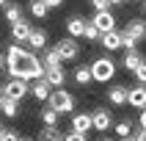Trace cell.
Wrapping results in <instances>:
<instances>
[{
	"label": "cell",
	"instance_id": "30bf717a",
	"mask_svg": "<svg viewBox=\"0 0 146 141\" xmlns=\"http://www.w3.org/2000/svg\"><path fill=\"white\" fill-rule=\"evenodd\" d=\"M50 41V33L44 31V28H33V33H31V39H28V47H31V53H44V50L50 47L47 44Z\"/></svg>",
	"mask_w": 146,
	"mask_h": 141
},
{
	"label": "cell",
	"instance_id": "52a82bcc",
	"mask_svg": "<svg viewBox=\"0 0 146 141\" xmlns=\"http://www.w3.org/2000/svg\"><path fill=\"white\" fill-rule=\"evenodd\" d=\"M127 100H130V86H127V83H113V86L108 89V102L113 108H124Z\"/></svg>",
	"mask_w": 146,
	"mask_h": 141
},
{
	"label": "cell",
	"instance_id": "8d00e7d4",
	"mask_svg": "<svg viewBox=\"0 0 146 141\" xmlns=\"http://www.w3.org/2000/svg\"><path fill=\"white\" fill-rule=\"evenodd\" d=\"M8 3H11V0H0V8H6V6H8Z\"/></svg>",
	"mask_w": 146,
	"mask_h": 141
},
{
	"label": "cell",
	"instance_id": "d4e9b609",
	"mask_svg": "<svg viewBox=\"0 0 146 141\" xmlns=\"http://www.w3.org/2000/svg\"><path fill=\"white\" fill-rule=\"evenodd\" d=\"M39 119H41V124H44V127H58V119H61V114H58V111H52V108H41L39 111Z\"/></svg>",
	"mask_w": 146,
	"mask_h": 141
},
{
	"label": "cell",
	"instance_id": "4316f807",
	"mask_svg": "<svg viewBox=\"0 0 146 141\" xmlns=\"http://www.w3.org/2000/svg\"><path fill=\"white\" fill-rule=\"evenodd\" d=\"M86 39H88V41H99V39H102V33L94 28V22H91V19H88V25H86Z\"/></svg>",
	"mask_w": 146,
	"mask_h": 141
},
{
	"label": "cell",
	"instance_id": "cb8c5ba5",
	"mask_svg": "<svg viewBox=\"0 0 146 141\" xmlns=\"http://www.w3.org/2000/svg\"><path fill=\"white\" fill-rule=\"evenodd\" d=\"M28 11H31L33 19H47V14H50V8H47L44 0H31L28 3Z\"/></svg>",
	"mask_w": 146,
	"mask_h": 141
},
{
	"label": "cell",
	"instance_id": "836d02e7",
	"mask_svg": "<svg viewBox=\"0 0 146 141\" xmlns=\"http://www.w3.org/2000/svg\"><path fill=\"white\" fill-rule=\"evenodd\" d=\"M138 127H141V130H146V108L138 114Z\"/></svg>",
	"mask_w": 146,
	"mask_h": 141
},
{
	"label": "cell",
	"instance_id": "5b68a950",
	"mask_svg": "<svg viewBox=\"0 0 146 141\" xmlns=\"http://www.w3.org/2000/svg\"><path fill=\"white\" fill-rule=\"evenodd\" d=\"M58 55H61V61H77L80 58V41L72 39V36H64V39L55 44Z\"/></svg>",
	"mask_w": 146,
	"mask_h": 141
},
{
	"label": "cell",
	"instance_id": "d6a6232c",
	"mask_svg": "<svg viewBox=\"0 0 146 141\" xmlns=\"http://www.w3.org/2000/svg\"><path fill=\"white\" fill-rule=\"evenodd\" d=\"M132 141H146V130H141V127H138V130L132 133Z\"/></svg>",
	"mask_w": 146,
	"mask_h": 141
},
{
	"label": "cell",
	"instance_id": "1f68e13d",
	"mask_svg": "<svg viewBox=\"0 0 146 141\" xmlns=\"http://www.w3.org/2000/svg\"><path fill=\"white\" fill-rule=\"evenodd\" d=\"M44 3H47V8L52 11V8H61V6L66 3V0H44Z\"/></svg>",
	"mask_w": 146,
	"mask_h": 141
},
{
	"label": "cell",
	"instance_id": "7bdbcfd3",
	"mask_svg": "<svg viewBox=\"0 0 146 141\" xmlns=\"http://www.w3.org/2000/svg\"><path fill=\"white\" fill-rule=\"evenodd\" d=\"M143 14H146V6H143Z\"/></svg>",
	"mask_w": 146,
	"mask_h": 141
},
{
	"label": "cell",
	"instance_id": "74e56055",
	"mask_svg": "<svg viewBox=\"0 0 146 141\" xmlns=\"http://www.w3.org/2000/svg\"><path fill=\"white\" fill-rule=\"evenodd\" d=\"M8 130V127H3V124H0V138H3V133H6Z\"/></svg>",
	"mask_w": 146,
	"mask_h": 141
},
{
	"label": "cell",
	"instance_id": "7a4b0ae2",
	"mask_svg": "<svg viewBox=\"0 0 146 141\" xmlns=\"http://www.w3.org/2000/svg\"><path fill=\"white\" fill-rule=\"evenodd\" d=\"M47 105L52 111H58V114H74V94L66 89H52Z\"/></svg>",
	"mask_w": 146,
	"mask_h": 141
},
{
	"label": "cell",
	"instance_id": "ba28073f",
	"mask_svg": "<svg viewBox=\"0 0 146 141\" xmlns=\"http://www.w3.org/2000/svg\"><path fill=\"white\" fill-rule=\"evenodd\" d=\"M124 36H130L135 41H146V19L143 17H132L124 25Z\"/></svg>",
	"mask_w": 146,
	"mask_h": 141
},
{
	"label": "cell",
	"instance_id": "277c9868",
	"mask_svg": "<svg viewBox=\"0 0 146 141\" xmlns=\"http://www.w3.org/2000/svg\"><path fill=\"white\" fill-rule=\"evenodd\" d=\"M0 91H3L8 100H14V102H22V100L31 94V83L22 80V78H8V80L0 86Z\"/></svg>",
	"mask_w": 146,
	"mask_h": 141
},
{
	"label": "cell",
	"instance_id": "8992f818",
	"mask_svg": "<svg viewBox=\"0 0 146 141\" xmlns=\"http://www.w3.org/2000/svg\"><path fill=\"white\" fill-rule=\"evenodd\" d=\"M91 122H94V130L105 133V130H113V114H110V108H94V114H91Z\"/></svg>",
	"mask_w": 146,
	"mask_h": 141
},
{
	"label": "cell",
	"instance_id": "60d3db41",
	"mask_svg": "<svg viewBox=\"0 0 146 141\" xmlns=\"http://www.w3.org/2000/svg\"><path fill=\"white\" fill-rule=\"evenodd\" d=\"M121 141H132V138H121Z\"/></svg>",
	"mask_w": 146,
	"mask_h": 141
},
{
	"label": "cell",
	"instance_id": "d590c367",
	"mask_svg": "<svg viewBox=\"0 0 146 141\" xmlns=\"http://www.w3.org/2000/svg\"><path fill=\"white\" fill-rule=\"evenodd\" d=\"M127 0H110V6H124Z\"/></svg>",
	"mask_w": 146,
	"mask_h": 141
},
{
	"label": "cell",
	"instance_id": "7402d4cb",
	"mask_svg": "<svg viewBox=\"0 0 146 141\" xmlns=\"http://www.w3.org/2000/svg\"><path fill=\"white\" fill-rule=\"evenodd\" d=\"M0 114L6 116V119H14V116H19V102L8 100L3 91H0Z\"/></svg>",
	"mask_w": 146,
	"mask_h": 141
},
{
	"label": "cell",
	"instance_id": "44dd1931",
	"mask_svg": "<svg viewBox=\"0 0 146 141\" xmlns=\"http://www.w3.org/2000/svg\"><path fill=\"white\" fill-rule=\"evenodd\" d=\"M72 80L77 83V86H88V83H94V78H91V66H86V64H77L74 66V72H72Z\"/></svg>",
	"mask_w": 146,
	"mask_h": 141
},
{
	"label": "cell",
	"instance_id": "d6986e66",
	"mask_svg": "<svg viewBox=\"0 0 146 141\" xmlns=\"http://www.w3.org/2000/svg\"><path fill=\"white\" fill-rule=\"evenodd\" d=\"M135 130H138V124L132 122V119H119V122L113 124V133L119 136V141H121V138H132Z\"/></svg>",
	"mask_w": 146,
	"mask_h": 141
},
{
	"label": "cell",
	"instance_id": "9c48e42d",
	"mask_svg": "<svg viewBox=\"0 0 146 141\" xmlns=\"http://www.w3.org/2000/svg\"><path fill=\"white\" fill-rule=\"evenodd\" d=\"M91 22H94V28H97L102 36L110 31H116V17L110 14V11H97V14L91 17Z\"/></svg>",
	"mask_w": 146,
	"mask_h": 141
},
{
	"label": "cell",
	"instance_id": "f546056e",
	"mask_svg": "<svg viewBox=\"0 0 146 141\" xmlns=\"http://www.w3.org/2000/svg\"><path fill=\"white\" fill-rule=\"evenodd\" d=\"M64 141H88V136H83V133H74V130H69L64 136Z\"/></svg>",
	"mask_w": 146,
	"mask_h": 141
},
{
	"label": "cell",
	"instance_id": "ffe728a7",
	"mask_svg": "<svg viewBox=\"0 0 146 141\" xmlns=\"http://www.w3.org/2000/svg\"><path fill=\"white\" fill-rule=\"evenodd\" d=\"M41 64H44V72H47V69H58V66H64V61H61V55H58L55 47H47L44 53H41Z\"/></svg>",
	"mask_w": 146,
	"mask_h": 141
},
{
	"label": "cell",
	"instance_id": "9a60e30c",
	"mask_svg": "<svg viewBox=\"0 0 146 141\" xmlns=\"http://www.w3.org/2000/svg\"><path fill=\"white\" fill-rule=\"evenodd\" d=\"M31 33H33V25L28 22V19H22V22H17V25H11V39L17 41V44H28V39H31Z\"/></svg>",
	"mask_w": 146,
	"mask_h": 141
},
{
	"label": "cell",
	"instance_id": "e0dca14e",
	"mask_svg": "<svg viewBox=\"0 0 146 141\" xmlns=\"http://www.w3.org/2000/svg\"><path fill=\"white\" fill-rule=\"evenodd\" d=\"M22 14H25V8L17 3V0H11L6 8H3V19H6L8 25H17V22H22Z\"/></svg>",
	"mask_w": 146,
	"mask_h": 141
},
{
	"label": "cell",
	"instance_id": "5bb4252c",
	"mask_svg": "<svg viewBox=\"0 0 146 141\" xmlns=\"http://www.w3.org/2000/svg\"><path fill=\"white\" fill-rule=\"evenodd\" d=\"M127 105L143 111V108H146V86H141V83L130 86V100H127Z\"/></svg>",
	"mask_w": 146,
	"mask_h": 141
},
{
	"label": "cell",
	"instance_id": "603a6c76",
	"mask_svg": "<svg viewBox=\"0 0 146 141\" xmlns=\"http://www.w3.org/2000/svg\"><path fill=\"white\" fill-rule=\"evenodd\" d=\"M143 61H146V58L141 55L138 50H132V53H127V55L121 58V66H124V69H127V72H135V69H138V66L143 64Z\"/></svg>",
	"mask_w": 146,
	"mask_h": 141
},
{
	"label": "cell",
	"instance_id": "ab89813d",
	"mask_svg": "<svg viewBox=\"0 0 146 141\" xmlns=\"http://www.w3.org/2000/svg\"><path fill=\"white\" fill-rule=\"evenodd\" d=\"M99 141H110V138H99Z\"/></svg>",
	"mask_w": 146,
	"mask_h": 141
},
{
	"label": "cell",
	"instance_id": "83f0119b",
	"mask_svg": "<svg viewBox=\"0 0 146 141\" xmlns=\"http://www.w3.org/2000/svg\"><path fill=\"white\" fill-rule=\"evenodd\" d=\"M132 75H135V83H141V86H146V61H143V64H141V66H138V69H135Z\"/></svg>",
	"mask_w": 146,
	"mask_h": 141
},
{
	"label": "cell",
	"instance_id": "f35d334b",
	"mask_svg": "<svg viewBox=\"0 0 146 141\" xmlns=\"http://www.w3.org/2000/svg\"><path fill=\"white\" fill-rule=\"evenodd\" d=\"M22 141H36V138H22Z\"/></svg>",
	"mask_w": 146,
	"mask_h": 141
},
{
	"label": "cell",
	"instance_id": "2e32d148",
	"mask_svg": "<svg viewBox=\"0 0 146 141\" xmlns=\"http://www.w3.org/2000/svg\"><path fill=\"white\" fill-rule=\"evenodd\" d=\"M99 44H102L108 53H116V50H121V44H124V33L121 31H110V33H105V36L99 39Z\"/></svg>",
	"mask_w": 146,
	"mask_h": 141
},
{
	"label": "cell",
	"instance_id": "4dcf8cb0",
	"mask_svg": "<svg viewBox=\"0 0 146 141\" xmlns=\"http://www.w3.org/2000/svg\"><path fill=\"white\" fill-rule=\"evenodd\" d=\"M0 141H22V138H19V133H17V130H6Z\"/></svg>",
	"mask_w": 146,
	"mask_h": 141
},
{
	"label": "cell",
	"instance_id": "3957f363",
	"mask_svg": "<svg viewBox=\"0 0 146 141\" xmlns=\"http://www.w3.org/2000/svg\"><path fill=\"white\" fill-rule=\"evenodd\" d=\"M41 78H44V64H41V58L36 53L28 50L22 58V80L33 83V80H41Z\"/></svg>",
	"mask_w": 146,
	"mask_h": 141
},
{
	"label": "cell",
	"instance_id": "f1b7e54d",
	"mask_svg": "<svg viewBox=\"0 0 146 141\" xmlns=\"http://www.w3.org/2000/svg\"><path fill=\"white\" fill-rule=\"evenodd\" d=\"M94 11H110V0H88Z\"/></svg>",
	"mask_w": 146,
	"mask_h": 141
},
{
	"label": "cell",
	"instance_id": "6da1fadb",
	"mask_svg": "<svg viewBox=\"0 0 146 141\" xmlns=\"http://www.w3.org/2000/svg\"><path fill=\"white\" fill-rule=\"evenodd\" d=\"M91 78H94V83H113L116 72H119V66H116V61L110 55H99L91 61Z\"/></svg>",
	"mask_w": 146,
	"mask_h": 141
},
{
	"label": "cell",
	"instance_id": "7c38bea8",
	"mask_svg": "<svg viewBox=\"0 0 146 141\" xmlns=\"http://www.w3.org/2000/svg\"><path fill=\"white\" fill-rule=\"evenodd\" d=\"M72 130L88 136V130H94V122H91V114L80 111V114H72Z\"/></svg>",
	"mask_w": 146,
	"mask_h": 141
},
{
	"label": "cell",
	"instance_id": "4fadbf2b",
	"mask_svg": "<svg viewBox=\"0 0 146 141\" xmlns=\"http://www.w3.org/2000/svg\"><path fill=\"white\" fill-rule=\"evenodd\" d=\"M86 25H88V19H83V17H69L66 19V36H72V39H80V36H86Z\"/></svg>",
	"mask_w": 146,
	"mask_h": 141
},
{
	"label": "cell",
	"instance_id": "ac0fdd59",
	"mask_svg": "<svg viewBox=\"0 0 146 141\" xmlns=\"http://www.w3.org/2000/svg\"><path fill=\"white\" fill-rule=\"evenodd\" d=\"M66 78H69V75H66L64 66H58V69H47V72H44V80H47L52 89H64Z\"/></svg>",
	"mask_w": 146,
	"mask_h": 141
},
{
	"label": "cell",
	"instance_id": "484cf974",
	"mask_svg": "<svg viewBox=\"0 0 146 141\" xmlns=\"http://www.w3.org/2000/svg\"><path fill=\"white\" fill-rule=\"evenodd\" d=\"M36 141H64V133L58 130V127H41Z\"/></svg>",
	"mask_w": 146,
	"mask_h": 141
},
{
	"label": "cell",
	"instance_id": "8fae6325",
	"mask_svg": "<svg viewBox=\"0 0 146 141\" xmlns=\"http://www.w3.org/2000/svg\"><path fill=\"white\" fill-rule=\"evenodd\" d=\"M50 94H52V86H50L44 78L31 83V97L36 100V102H47V100H50Z\"/></svg>",
	"mask_w": 146,
	"mask_h": 141
},
{
	"label": "cell",
	"instance_id": "b9f144b4",
	"mask_svg": "<svg viewBox=\"0 0 146 141\" xmlns=\"http://www.w3.org/2000/svg\"><path fill=\"white\" fill-rule=\"evenodd\" d=\"M127 3H135V0H127Z\"/></svg>",
	"mask_w": 146,
	"mask_h": 141
},
{
	"label": "cell",
	"instance_id": "e575fe53",
	"mask_svg": "<svg viewBox=\"0 0 146 141\" xmlns=\"http://www.w3.org/2000/svg\"><path fill=\"white\" fill-rule=\"evenodd\" d=\"M6 69V53H0V72Z\"/></svg>",
	"mask_w": 146,
	"mask_h": 141
}]
</instances>
